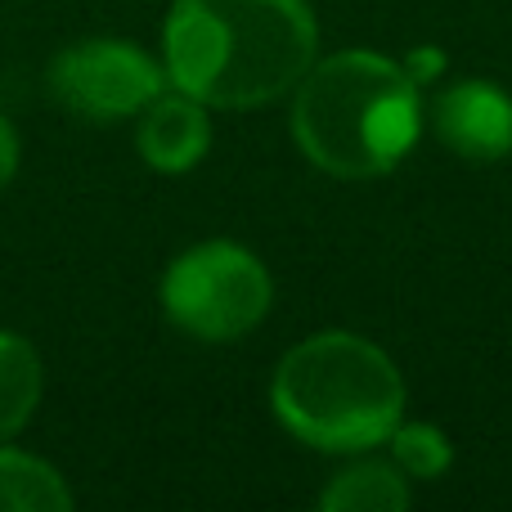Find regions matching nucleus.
<instances>
[{
  "instance_id": "1",
  "label": "nucleus",
  "mask_w": 512,
  "mask_h": 512,
  "mask_svg": "<svg viewBox=\"0 0 512 512\" xmlns=\"http://www.w3.org/2000/svg\"><path fill=\"white\" fill-rule=\"evenodd\" d=\"M319 59L306 0H171L162 23L167 81L207 108H261L292 95Z\"/></svg>"
},
{
  "instance_id": "2",
  "label": "nucleus",
  "mask_w": 512,
  "mask_h": 512,
  "mask_svg": "<svg viewBox=\"0 0 512 512\" xmlns=\"http://www.w3.org/2000/svg\"><path fill=\"white\" fill-rule=\"evenodd\" d=\"M423 135V95L405 63L373 50L315 59L292 90V140L337 180L396 171Z\"/></svg>"
},
{
  "instance_id": "3",
  "label": "nucleus",
  "mask_w": 512,
  "mask_h": 512,
  "mask_svg": "<svg viewBox=\"0 0 512 512\" xmlns=\"http://www.w3.org/2000/svg\"><path fill=\"white\" fill-rule=\"evenodd\" d=\"M274 418L324 454H369L405 418V378L382 346L328 328L297 342L270 378Z\"/></svg>"
},
{
  "instance_id": "4",
  "label": "nucleus",
  "mask_w": 512,
  "mask_h": 512,
  "mask_svg": "<svg viewBox=\"0 0 512 512\" xmlns=\"http://www.w3.org/2000/svg\"><path fill=\"white\" fill-rule=\"evenodd\" d=\"M274 301L270 270L239 243H198L180 252L162 274V310L180 333L198 342H239Z\"/></svg>"
},
{
  "instance_id": "5",
  "label": "nucleus",
  "mask_w": 512,
  "mask_h": 512,
  "mask_svg": "<svg viewBox=\"0 0 512 512\" xmlns=\"http://www.w3.org/2000/svg\"><path fill=\"white\" fill-rule=\"evenodd\" d=\"M45 86L59 99V108H68L72 117L113 126L126 122V117H140L171 81L167 68L135 41L90 36V41H77L54 54Z\"/></svg>"
},
{
  "instance_id": "6",
  "label": "nucleus",
  "mask_w": 512,
  "mask_h": 512,
  "mask_svg": "<svg viewBox=\"0 0 512 512\" xmlns=\"http://www.w3.org/2000/svg\"><path fill=\"white\" fill-rule=\"evenodd\" d=\"M427 122L445 149L468 162H499L512 153V95L495 81L463 77L445 86Z\"/></svg>"
},
{
  "instance_id": "7",
  "label": "nucleus",
  "mask_w": 512,
  "mask_h": 512,
  "mask_svg": "<svg viewBox=\"0 0 512 512\" xmlns=\"http://www.w3.org/2000/svg\"><path fill=\"white\" fill-rule=\"evenodd\" d=\"M135 144H140V158L149 162L153 171L180 176V171L198 167V162L207 158V149H212V117H207V104H198L185 90L167 86L140 113Z\"/></svg>"
},
{
  "instance_id": "8",
  "label": "nucleus",
  "mask_w": 512,
  "mask_h": 512,
  "mask_svg": "<svg viewBox=\"0 0 512 512\" xmlns=\"http://www.w3.org/2000/svg\"><path fill=\"white\" fill-rule=\"evenodd\" d=\"M409 499H414V490H409V477L396 463L360 459L328 481L324 495H319V508L324 512H400V508H409Z\"/></svg>"
},
{
  "instance_id": "9",
  "label": "nucleus",
  "mask_w": 512,
  "mask_h": 512,
  "mask_svg": "<svg viewBox=\"0 0 512 512\" xmlns=\"http://www.w3.org/2000/svg\"><path fill=\"white\" fill-rule=\"evenodd\" d=\"M41 355L27 337L0 328V445L32 423L41 405Z\"/></svg>"
},
{
  "instance_id": "10",
  "label": "nucleus",
  "mask_w": 512,
  "mask_h": 512,
  "mask_svg": "<svg viewBox=\"0 0 512 512\" xmlns=\"http://www.w3.org/2000/svg\"><path fill=\"white\" fill-rule=\"evenodd\" d=\"M72 490L54 463L0 445V512H68Z\"/></svg>"
},
{
  "instance_id": "11",
  "label": "nucleus",
  "mask_w": 512,
  "mask_h": 512,
  "mask_svg": "<svg viewBox=\"0 0 512 512\" xmlns=\"http://www.w3.org/2000/svg\"><path fill=\"white\" fill-rule=\"evenodd\" d=\"M387 445H391V463H396L405 477H418V481L445 477L454 463L450 436L432 423H405V418H400L396 432L387 436Z\"/></svg>"
},
{
  "instance_id": "12",
  "label": "nucleus",
  "mask_w": 512,
  "mask_h": 512,
  "mask_svg": "<svg viewBox=\"0 0 512 512\" xmlns=\"http://www.w3.org/2000/svg\"><path fill=\"white\" fill-rule=\"evenodd\" d=\"M18 153H23V144H18V131L0 117V194L9 189V180H14L18 171Z\"/></svg>"
},
{
  "instance_id": "13",
  "label": "nucleus",
  "mask_w": 512,
  "mask_h": 512,
  "mask_svg": "<svg viewBox=\"0 0 512 512\" xmlns=\"http://www.w3.org/2000/svg\"><path fill=\"white\" fill-rule=\"evenodd\" d=\"M405 68H409V77H414V81H427L432 72H441V68H445V59H441L436 50H414V54H409Z\"/></svg>"
}]
</instances>
